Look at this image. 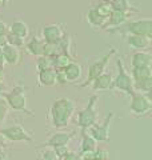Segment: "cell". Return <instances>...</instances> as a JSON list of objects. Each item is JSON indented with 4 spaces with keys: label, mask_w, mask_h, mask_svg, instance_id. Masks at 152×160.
<instances>
[{
    "label": "cell",
    "mask_w": 152,
    "mask_h": 160,
    "mask_svg": "<svg viewBox=\"0 0 152 160\" xmlns=\"http://www.w3.org/2000/svg\"><path fill=\"white\" fill-rule=\"evenodd\" d=\"M75 112V102L68 98H59L49 108L51 123L55 128H64L69 124V120Z\"/></svg>",
    "instance_id": "1"
},
{
    "label": "cell",
    "mask_w": 152,
    "mask_h": 160,
    "mask_svg": "<svg viewBox=\"0 0 152 160\" xmlns=\"http://www.w3.org/2000/svg\"><path fill=\"white\" fill-rule=\"evenodd\" d=\"M109 32L116 33H127V35H143L147 38H152V20L140 19L135 22H125L119 27L111 28Z\"/></svg>",
    "instance_id": "2"
},
{
    "label": "cell",
    "mask_w": 152,
    "mask_h": 160,
    "mask_svg": "<svg viewBox=\"0 0 152 160\" xmlns=\"http://www.w3.org/2000/svg\"><path fill=\"white\" fill-rule=\"evenodd\" d=\"M25 88L23 86H16L13 87L11 91L7 93H3L2 96L6 100L8 107H11L15 111H22V112H28L27 108V96H25Z\"/></svg>",
    "instance_id": "3"
},
{
    "label": "cell",
    "mask_w": 152,
    "mask_h": 160,
    "mask_svg": "<svg viewBox=\"0 0 152 160\" xmlns=\"http://www.w3.org/2000/svg\"><path fill=\"white\" fill-rule=\"evenodd\" d=\"M116 66H118V75H116V78L112 80V87L131 96V95L135 92L132 78H131V75L125 71L124 64L120 59L116 60Z\"/></svg>",
    "instance_id": "4"
},
{
    "label": "cell",
    "mask_w": 152,
    "mask_h": 160,
    "mask_svg": "<svg viewBox=\"0 0 152 160\" xmlns=\"http://www.w3.org/2000/svg\"><path fill=\"white\" fill-rule=\"evenodd\" d=\"M96 102H98V96L92 95L88 100L87 107L83 111H80L78 118V126L82 129H88L96 123Z\"/></svg>",
    "instance_id": "5"
},
{
    "label": "cell",
    "mask_w": 152,
    "mask_h": 160,
    "mask_svg": "<svg viewBox=\"0 0 152 160\" xmlns=\"http://www.w3.org/2000/svg\"><path fill=\"white\" fill-rule=\"evenodd\" d=\"M116 53V49L112 48L108 53H105L103 58H100L99 60H96L95 63H92L89 66L88 68V76H87V80L82 84V87H87V86H91V83L94 82V80L99 76V75H101L104 71H105V68H107V64L108 62L111 60V58L114 56V55Z\"/></svg>",
    "instance_id": "6"
},
{
    "label": "cell",
    "mask_w": 152,
    "mask_h": 160,
    "mask_svg": "<svg viewBox=\"0 0 152 160\" xmlns=\"http://www.w3.org/2000/svg\"><path fill=\"white\" fill-rule=\"evenodd\" d=\"M131 112L136 116H147L152 111V103L148 96L134 92L131 95Z\"/></svg>",
    "instance_id": "7"
},
{
    "label": "cell",
    "mask_w": 152,
    "mask_h": 160,
    "mask_svg": "<svg viewBox=\"0 0 152 160\" xmlns=\"http://www.w3.org/2000/svg\"><path fill=\"white\" fill-rule=\"evenodd\" d=\"M112 119H114V112H109L101 124L95 123L94 126H91L88 128L89 135L96 140V142H107L109 139V126H111Z\"/></svg>",
    "instance_id": "8"
},
{
    "label": "cell",
    "mask_w": 152,
    "mask_h": 160,
    "mask_svg": "<svg viewBox=\"0 0 152 160\" xmlns=\"http://www.w3.org/2000/svg\"><path fill=\"white\" fill-rule=\"evenodd\" d=\"M0 135L9 142H31L32 140L31 135L20 126H12L0 129Z\"/></svg>",
    "instance_id": "9"
},
{
    "label": "cell",
    "mask_w": 152,
    "mask_h": 160,
    "mask_svg": "<svg viewBox=\"0 0 152 160\" xmlns=\"http://www.w3.org/2000/svg\"><path fill=\"white\" fill-rule=\"evenodd\" d=\"M42 35H43V40L45 43H59L64 38L65 31L60 24L52 23V24H47V26L43 27Z\"/></svg>",
    "instance_id": "10"
},
{
    "label": "cell",
    "mask_w": 152,
    "mask_h": 160,
    "mask_svg": "<svg viewBox=\"0 0 152 160\" xmlns=\"http://www.w3.org/2000/svg\"><path fill=\"white\" fill-rule=\"evenodd\" d=\"M125 42L131 48L138 49V51H143L151 46V38L143 36V35H127Z\"/></svg>",
    "instance_id": "11"
},
{
    "label": "cell",
    "mask_w": 152,
    "mask_h": 160,
    "mask_svg": "<svg viewBox=\"0 0 152 160\" xmlns=\"http://www.w3.org/2000/svg\"><path fill=\"white\" fill-rule=\"evenodd\" d=\"M3 53H4V59H6V63L9 66H18L20 63V59H22V53H20V48H16L13 46H6L2 47Z\"/></svg>",
    "instance_id": "12"
},
{
    "label": "cell",
    "mask_w": 152,
    "mask_h": 160,
    "mask_svg": "<svg viewBox=\"0 0 152 160\" xmlns=\"http://www.w3.org/2000/svg\"><path fill=\"white\" fill-rule=\"evenodd\" d=\"M131 16V13L128 12H121V11H115L112 9V12L107 19V24L104 28H115L119 27L121 24H124L125 22H128V19Z\"/></svg>",
    "instance_id": "13"
},
{
    "label": "cell",
    "mask_w": 152,
    "mask_h": 160,
    "mask_svg": "<svg viewBox=\"0 0 152 160\" xmlns=\"http://www.w3.org/2000/svg\"><path fill=\"white\" fill-rule=\"evenodd\" d=\"M112 75L111 73H105L103 72L101 75H99L92 83H91V87H92L94 91H103V89H108L112 87Z\"/></svg>",
    "instance_id": "14"
},
{
    "label": "cell",
    "mask_w": 152,
    "mask_h": 160,
    "mask_svg": "<svg viewBox=\"0 0 152 160\" xmlns=\"http://www.w3.org/2000/svg\"><path fill=\"white\" fill-rule=\"evenodd\" d=\"M75 136V132H59V133H53L51 136L45 146L47 147H55V146H63V144H68L71 142V139Z\"/></svg>",
    "instance_id": "15"
},
{
    "label": "cell",
    "mask_w": 152,
    "mask_h": 160,
    "mask_svg": "<svg viewBox=\"0 0 152 160\" xmlns=\"http://www.w3.org/2000/svg\"><path fill=\"white\" fill-rule=\"evenodd\" d=\"M85 18H87V22L91 24V26L96 27V28H104L105 24H107V18H104L101 13H99L98 11H96L95 7L88 9Z\"/></svg>",
    "instance_id": "16"
},
{
    "label": "cell",
    "mask_w": 152,
    "mask_h": 160,
    "mask_svg": "<svg viewBox=\"0 0 152 160\" xmlns=\"http://www.w3.org/2000/svg\"><path fill=\"white\" fill-rule=\"evenodd\" d=\"M39 84L43 87H53L56 86V71L52 69H44V71H39L38 75Z\"/></svg>",
    "instance_id": "17"
},
{
    "label": "cell",
    "mask_w": 152,
    "mask_h": 160,
    "mask_svg": "<svg viewBox=\"0 0 152 160\" xmlns=\"http://www.w3.org/2000/svg\"><path fill=\"white\" fill-rule=\"evenodd\" d=\"M131 64H132V67H151L152 66V56L148 52L138 51L131 58Z\"/></svg>",
    "instance_id": "18"
},
{
    "label": "cell",
    "mask_w": 152,
    "mask_h": 160,
    "mask_svg": "<svg viewBox=\"0 0 152 160\" xmlns=\"http://www.w3.org/2000/svg\"><path fill=\"white\" fill-rule=\"evenodd\" d=\"M44 44H45V42L43 39L32 38L27 44H25V49H27L28 53L33 55V56H42L44 53Z\"/></svg>",
    "instance_id": "19"
},
{
    "label": "cell",
    "mask_w": 152,
    "mask_h": 160,
    "mask_svg": "<svg viewBox=\"0 0 152 160\" xmlns=\"http://www.w3.org/2000/svg\"><path fill=\"white\" fill-rule=\"evenodd\" d=\"M63 71L65 73V76H67L68 82H75V80H79L80 78H82V75H83L82 66H80L79 63H75V62H71L68 66L63 69Z\"/></svg>",
    "instance_id": "20"
},
{
    "label": "cell",
    "mask_w": 152,
    "mask_h": 160,
    "mask_svg": "<svg viewBox=\"0 0 152 160\" xmlns=\"http://www.w3.org/2000/svg\"><path fill=\"white\" fill-rule=\"evenodd\" d=\"M131 78H132L134 83L152 79V68L151 67H132Z\"/></svg>",
    "instance_id": "21"
},
{
    "label": "cell",
    "mask_w": 152,
    "mask_h": 160,
    "mask_svg": "<svg viewBox=\"0 0 152 160\" xmlns=\"http://www.w3.org/2000/svg\"><path fill=\"white\" fill-rule=\"evenodd\" d=\"M8 28H9V32H11V33L18 35V36L23 38V39L28 38V35H29V27H28V24L22 22V20L13 22L11 26H8Z\"/></svg>",
    "instance_id": "22"
},
{
    "label": "cell",
    "mask_w": 152,
    "mask_h": 160,
    "mask_svg": "<svg viewBox=\"0 0 152 160\" xmlns=\"http://www.w3.org/2000/svg\"><path fill=\"white\" fill-rule=\"evenodd\" d=\"M71 62H73L71 55L64 53V52L59 53L53 58V69H64Z\"/></svg>",
    "instance_id": "23"
},
{
    "label": "cell",
    "mask_w": 152,
    "mask_h": 160,
    "mask_svg": "<svg viewBox=\"0 0 152 160\" xmlns=\"http://www.w3.org/2000/svg\"><path fill=\"white\" fill-rule=\"evenodd\" d=\"M111 7L115 11H121V12H128L131 13L134 11L132 4H131L129 0H111Z\"/></svg>",
    "instance_id": "24"
},
{
    "label": "cell",
    "mask_w": 152,
    "mask_h": 160,
    "mask_svg": "<svg viewBox=\"0 0 152 160\" xmlns=\"http://www.w3.org/2000/svg\"><path fill=\"white\" fill-rule=\"evenodd\" d=\"M82 151H85V149H96L98 148V142L91 136V135L85 133V129H82Z\"/></svg>",
    "instance_id": "25"
},
{
    "label": "cell",
    "mask_w": 152,
    "mask_h": 160,
    "mask_svg": "<svg viewBox=\"0 0 152 160\" xmlns=\"http://www.w3.org/2000/svg\"><path fill=\"white\" fill-rule=\"evenodd\" d=\"M36 68H38V71H44V69H52V68H53V58L44 56V55L39 56Z\"/></svg>",
    "instance_id": "26"
},
{
    "label": "cell",
    "mask_w": 152,
    "mask_h": 160,
    "mask_svg": "<svg viewBox=\"0 0 152 160\" xmlns=\"http://www.w3.org/2000/svg\"><path fill=\"white\" fill-rule=\"evenodd\" d=\"M95 8L99 13H101L104 18H107V19L111 15V12H112V7H111V3L108 2V0H101V2H99L98 4H96Z\"/></svg>",
    "instance_id": "27"
},
{
    "label": "cell",
    "mask_w": 152,
    "mask_h": 160,
    "mask_svg": "<svg viewBox=\"0 0 152 160\" xmlns=\"http://www.w3.org/2000/svg\"><path fill=\"white\" fill-rule=\"evenodd\" d=\"M7 44H9V46H13L16 48H22L24 46V39L18 36V35H13L11 32L7 33Z\"/></svg>",
    "instance_id": "28"
},
{
    "label": "cell",
    "mask_w": 152,
    "mask_h": 160,
    "mask_svg": "<svg viewBox=\"0 0 152 160\" xmlns=\"http://www.w3.org/2000/svg\"><path fill=\"white\" fill-rule=\"evenodd\" d=\"M134 89H138V91L149 93V92H151V89H152V79H148V80H143V82H136V83H134Z\"/></svg>",
    "instance_id": "29"
},
{
    "label": "cell",
    "mask_w": 152,
    "mask_h": 160,
    "mask_svg": "<svg viewBox=\"0 0 152 160\" xmlns=\"http://www.w3.org/2000/svg\"><path fill=\"white\" fill-rule=\"evenodd\" d=\"M7 113H8V104L6 103L4 98L0 95V126L4 123V120L7 118Z\"/></svg>",
    "instance_id": "30"
},
{
    "label": "cell",
    "mask_w": 152,
    "mask_h": 160,
    "mask_svg": "<svg viewBox=\"0 0 152 160\" xmlns=\"http://www.w3.org/2000/svg\"><path fill=\"white\" fill-rule=\"evenodd\" d=\"M95 159H98V160H108L109 159V153H108L107 149L96 148L95 149Z\"/></svg>",
    "instance_id": "31"
},
{
    "label": "cell",
    "mask_w": 152,
    "mask_h": 160,
    "mask_svg": "<svg viewBox=\"0 0 152 160\" xmlns=\"http://www.w3.org/2000/svg\"><path fill=\"white\" fill-rule=\"evenodd\" d=\"M42 159L43 160H60V158L58 156L56 153H55V151L52 148H51V149H45V151L42 153Z\"/></svg>",
    "instance_id": "32"
},
{
    "label": "cell",
    "mask_w": 152,
    "mask_h": 160,
    "mask_svg": "<svg viewBox=\"0 0 152 160\" xmlns=\"http://www.w3.org/2000/svg\"><path fill=\"white\" fill-rule=\"evenodd\" d=\"M56 71V84H62V86H65L68 83V79L65 76V73L63 69H55Z\"/></svg>",
    "instance_id": "33"
},
{
    "label": "cell",
    "mask_w": 152,
    "mask_h": 160,
    "mask_svg": "<svg viewBox=\"0 0 152 160\" xmlns=\"http://www.w3.org/2000/svg\"><path fill=\"white\" fill-rule=\"evenodd\" d=\"M55 151V153L58 155V156L62 159L65 153L68 152V144H63V146H55V147H51Z\"/></svg>",
    "instance_id": "34"
},
{
    "label": "cell",
    "mask_w": 152,
    "mask_h": 160,
    "mask_svg": "<svg viewBox=\"0 0 152 160\" xmlns=\"http://www.w3.org/2000/svg\"><path fill=\"white\" fill-rule=\"evenodd\" d=\"M80 160H94L95 159V149H85L79 153Z\"/></svg>",
    "instance_id": "35"
},
{
    "label": "cell",
    "mask_w": 152,
    "mask_h": 160,
    "mask_svg": "<svg viewBox=\"0 0 152 160\" xmlns=\"http://www.w3.org/2000/svg\"><path fill=\"white\" fill-rule=\"evenodd\" d=\"M60 160H80V158H79V155L78 153H75V152H67L64 155V156L60 159Z\"/></svg>",
    "instance_id": "36"
},
{
    "label": "cell",
    "mask_w": 152,
    "mask_h": 160,
    "mask_svg": "<svg viewBox=\"0 0 152 160\" xmlns=\"http://www.w3.org/2000/svg\"><path fill=\"white\" fill-rule=\"evenodd\" d=\"M9 32V28H8V24L4 23V22H0V33H4L7 35Z\"/></svg>",
    "instance_id": "37"
},
{
    "label": "cell",
    "mask_w": 152,
    "mask_h": 160,
    "mask_svg": "<svg viewBox=\"0 0 152 160\" xmlns=\"http://www.w3.org/2000/svg\"><path fill=\"white\" fill-rule=\"evenodd\" d=\"M7 66V63H6V59H4V53H3V49L2 47H0V69L3 71V68Z\"/></svg>",
    "instance_id": "38"
},
{
    "label": "cell",
    "mask_w": 152,
    "mask_h": 160,
    "mask_svg": "<svg viewBox=\"0 0 152 160\" xmlns=\"http://www.w3.org/2000/svg\"><path fill=\"white\" fill-rule=\"evenodd\" d=\"M6 44H7V35L0 33V47L6 46Z\"/></svg>",
    "instance_id": "39"
},
{
    "label": "cell",
    "mask_w": 152,
    "mask_h": 160,
    "mask_svg": "<svg viewBox=\"0 0 152 160\" xmlns=\"http://www.w3.org/2000/svg\"><path fill=\"white\" fill-rule=\"evenodd\" d=\"M2 8H6V6H4V2H3V0H0V9H2Z\"/></svg>",
    "instance_id": "40"
},
{
    "label": "cell",
    "mask_w": 152,
    "mask_h": 160,
    "mask_svg": "<svg viewBox=\"0 0 152 160\" xmlns=\"http://www.w3.org/2000/svg\"><path fill=\"white\" fill-rule=\"evenodd\" d=\"M3 2H4V6H6V7H7V6H8V3H9V2H11V0H3Z\"/></svg>",
    "instance_id": "41"
},
{
    "label": "cell",
    "mask_w": 152,
    "mask_h": 160,
    "mask_svg": "<svg viewBox=\"0 0 152 160\" xmlns=\"http://www.w3.org/2000/svg\"><path fill=\"white\" fill-rule=\"evenodd\" d=\"M4 159H6V156H4V153H2L0 155V160H4Z\"/></svg>",
    "instance_id": "42"
},
{
    "label": "cell",
    "mask_w": 152,
    "mask_h": 160,
    "mask_svg": "<svg viewBox=\"0 0 152 160\" xmlns=\"http://www.w3.org/2000/svg\"><path fill=\"white\" fill-rule=\"evenodd\" d=\"M3 153V148H2V143H0V155Z\"/></svg>",
    "instance_id": "43"
},
{
    "label": "cell",
    "mask_w": 152,
    "mask_h": 160,
    "mask_svg": "<svg viewBox=\"0 0 152 160\" xmlns=\"http://www.w3.org/2000/svg\"><path fill=\"white\" fill-rule=\"evenodd\" d=\"M35 160H43L42 158H38V159H35Z\"/></svg>",
    "instance_id": "44"
},
{
    "label": "cell",
    "mask_w": 152,
    "mask_h": 160,
    "mask_svg": "<svg viewBox=\"0 0 152 160\" xmlns=\"http://www.w3.org/2000/svg\"><path fill=\"white\" fill-rule=\"evenodd\" d=\"M94 160H98V159H94Z\"/></svg>",
    "instance_id": "45"
}]
</instances>
